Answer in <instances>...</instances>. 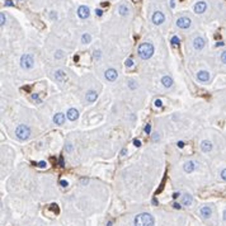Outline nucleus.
<instances>
[{
    "label": "nucleus",
    "instance_id": "obj_25",
    "mask_svg": "<svg viewBox=\"0 0 226 226\" xmlns=\"http://www.w3.org/2000/svg\"><path fill=\"white\" fill-rule=\"evenodd\" d=\"M125 64H126V66H127V67H132V66H134V61H132V59H127Z\"/></svg>",
    "mask_w": 226,
    "mask_h": 226
},
{
    "label": "nucleus",
    "instance_id": "obj_26",
    "mask_svg": "<svg viewBox=\"0 0 226 226\" xmlns=\"http://www.w3.org/2000/svg\"><path fill=\"white\" fill-rule=\"evenodd\" d=\"M220 175H221V179L226 182V168H225V169H222L221 173H220Z\"/></svg>",
    "mask_w": 226,
    "mask_h": 226
},
{
    "label": "nucleus",
    "instance_id": "obj_5",
    "mask_svg": "<svg viewBox=\"0 0 226 226\" xmlns=\"http://www.w3.org/2000/svg\"><path fill=\"white\" fill-rule=\"evenodd\" d=\"M177 26L179 28H182V29H187V28L191 27V19L189 18H187V17H182L177 21Z\"/></svg>",
    "mask_w": 226,
    "mask_h": 226
},
{
    "label": "nucleus",
    "instance_id": "obj_35",
    "mask_svg": "<svg viewBox=\"0 0 226 226\" xmlns=\"http://www.w3.org/2000/svg\"><path fill=\"white\" fill-rule=\"evenodd\" d=\"M96 14H97L98 17H102V15H103V10H102V9H97V10H96Z\"/></svg>",
    "mask_w": 226,
    "mask_h": 226
},
{
    "label": "nucleus",
    "instance_id": "obj_39",
    "mask_svg": "<svg viewBox=\"0 0 226 226\" xmlns=\"http://www.w3.org/2000/svg\"><path fill=\"white\" fill-rule=\"evenodd\" d=\"M178 147H179V149H183V147H184V142L179 141V142H178Z\"/></svg>",
    "mask_w": 226,
    "mask_h": 226
},
{
    "label": "nucleus",
    "instance_id": "obj_36",
    "mask_svg": "<svg viewBox=\"0 0 226 226\" xmlns=\"http://www.w3.org/2000/svg\"><path fill=\"white\" fill-rule=\"evenodd\" d=\"M94 57L99 59V57H101V51H96V52H94Z\"/></svg>",
    "mask_w": 226,
    "mask_h": 226
},
{
    "label": "nucleus",
    "instance_id": "obj_15",
    "mask_svg": "<svg viewBox=\"0 0 226 226\" xmlns=\"http://www.w3.org/2000/svg\"><path fill=\"white\" fill-rule=\"evenodd\" d=\"M97 98H98L97 91H94V90H89V91L86 93V101H88L89 103L96 102V101H97Z\"/></svg>",
    "mask_w": 226,
    "mask_h": 226
},
{
    "label": "nucleus",
    "instance_id": "obj_38",
    "mask_svg": "<svg viewBox=\"0 0 226 226\" xmlns=\"http://www.w3.org/2000/svg\"><path fill=\"white\" fill-rule=\"evenodd\" d=\"M5 5H7V7H13V3L10 2V0H7V2H5Z\"/></svg>",
    "mask_w": 226,
    "mask_h": 226
},
{
    "label": "nucleus",
    "instance_id": "obj_9",
    "mask_svg": "<svg viewBox=\"0 0 226 226\" xmlns=\"http://www.w3.org/2000/svg\"><path fill=\"white\" fill-rule=\"evenodd\" d=\"M196 169H197V164L193 160H189L184 164V172H187V173H192Z\"/></svg>",
    "mask_w": 226,
    "mask_h": 226
},
{
    "label": "nucleus",
    "instance_id": "obj_48",
    "mask_svg": "<svg viewBox=\"0 0 226 226\" xmlns=\"http://www.w3.org/2000/svg\"><path fill=\"white\" fill-rule=\"evenodd\" d=\"M111 225H112V221H109V222L107 224V226H111Z\"/></svg>",
    "mask_w": 226,
    "mask_h": 226
},
{
    "label": "nucleus",
    "instance_id": "obj_18",
    "mask_svg": "<svg viewBox=\"0 0 226 226\" xmlns=\"http://www.w3.org/2000/svg\"><path fill=\"white\" fill-rule=\"evenodd\" d=\"M161 83H163V85H164L165 88H172V85H173V79H172L170 76H163Z\"/></svg>",
    "mask_w": 226,
    "mask_h": 226
},
{
    "label": "nucleus",
    "instance_id": "obj_34",
    "mask_svg": "<svg viewBox=\"0 0 226 226\" xmlns=\"http://www.w3.org/2000/svg\"><path fill=\"white\" fill-rule=\"evenodd\" d=\"M173 207H174L175 210H180V209H182V206H180L179 203H177V202H175V203H173Z\"/></svg>",
    "mask_w": 226,
    "mask_h": 226
},
{
    "label": "nucleus",
    "instance_id": "obj_28",
    "mask_svg": "<svg viewBox=\"0 0 226 226\" xmlns=\"http://www.w3.org/2000/svg\"><path fill=\"white\" fill-rule=\"evenodd\" d=\"M221 61H222L224 64H226V51H224V52L221 53Z\"/></svg>",
    "mask_w": 226,
    "mask_h": 226
},
{
    "label": "nucleus",
    "instance_id": "obj_45",
    "mask_svg": "<svg viewBox=\"0 0 226 226\" xmlns=\"http://www.w3.org/2000/svg\"><path fill=\"white\" fill-rule=\"evenodd\" d=\"M216 46H224V42H217V45Z\"/></svg>",
    "mask_w": 226,
    "mask_h": 226
},
{
    "label": "nucleus",
    "instance_id": "obj_40",
    "mask_svg": "<svg viewBox=\"0 0 226 226\" xmlns=\"http://www.w3.org/2000/svg\"><path fill=\"white\" fill-rule=\"evenodd\" d=\"M59 163H60V166H64V165H65V164H64V159H62V158H60V159H59Z\"/></svg>",
    "mask_w": 226,
    "mask_h": 226
},
{
    "label": "nucleus",
    "instance_id": "obj_42",
    "mask_svg": "<svg viewBox=\"0 0 226 226\" xmlns=\"http://www.w3.org/2000/svg\"><path fill=\"white\" fill-rule=\"evenodd\" d=\"M72 150V146H71V144H67V151H71Z\"/></svg>",
    "mask_w": 226,
    "mask_h": 226
},
{
    "label": "nucleus",
    "instance_id": "obj_13",
    "mask_svg": "<svg viewBox=\"0 0 226 226\" xmlns=\"http://www.w3.org/2000/svg\"><path fill=\"white\" fill-rule=\"evenodd\" d=\"M193 47L196 50H202L204 47V40L202 38V37H196V38L193 40Z\"/></svg>",
    "mask_w": 226,
    "mask_h": 226
},
{
    "label": "nucleus",
    "instance_id": "obj_19",
    "mask_svg": "<svg viewBox=\"0 0 226 226\" xmlns=\"http://www.w3.org/2000/svg\"><path fill=\"white\" fill-rule=\"evenodd\" d=\"M55 78H56V80H57V81H64L66 79V74L62 70H57V71H56V74H55Z\"/></svg>",
    "mask_w": 226,
    "mask_h": 226
},
{
    "label": "nucleus",
    "instance_id": "obj_22",
    "mask_svg": "<svg viewBox=\"0 0 226 226\" xmlns=\"http://www.w3.org/2000/svg\"><path fill=\"white\" fill-rule=\"evenodd\" d=\"M81 42H83V43H89V42H90V36H89L88 33H84V34L81 36Z\"/></svg>",
    "mask_w": 226,
    "mask_h": 226
},
{
    "label": "nucleus",
    "instance_id": "obj_43",
    "mask_svg": "<svg viewBox=\"0 0 226 226\" xmlns=\"http://www.w3.org/2000/svg\"><path fill=\"white\" fill-rule=\"evenodd\" d=\"M179 196H180V194H179V193H177V192H175V193H173V198H178Z\"/></svg>",
    "mask_w": 226,
    "mask_h": 226
},
{
    "label": "nucleus",
    "instance_id": "obj_32",
    "mask_svg": "<svg viewBox=\"0 0 226 226\" xmlns=\"http://www.w3.org/2000/svg\"><path fill=\"white\" fill-rule=\"evenodd\" d=\"M134 145L139 147V146H141V141H140V140H137V139H135V140H134Z\"/></svg>",
    "mask_w": 226,
    "mask_h": 226
},
{
    "label": "nucleus",
    "instance_id": "obj_10",
    "mask_svg": "<svg viewBox=\"0 0 226 226\" xmlns=\"http://www.w3.org/2000/svg\"><path fill=\"white\" fill-rule=\"evenodd\" d=\"M197 79H198L199 81H202V83L209 81V80H210V72H209V71H204V70L199 71V72L197 74Z\"/></svg>",
    "mask_w": 226,
    "mask_h": 226
},
{
    "label": "nucleus",
    "instance_id": "obj_31",
    "mask_svg": "<svg viewBox=\"0 0 226 226\" xmlns=\"http://www.w3.org/2000/svg\"><path fill=\"white\" fill-rule=\"evenodd\" d=\"M59 183H60V185H61L62 188H65V187H67V185H69V183H67L66 180H60Z\"/></svg>",
    "mask_w": 226,
    "mask_h": 226
},
{
    "label": "nucleus",
    "instance_id": "obj_8",
    "mask_svg": "<svg viewBox=\"0 0 226 226\" xmlns=\"http://www.w3.org/2000/svg\"><path fill=\"white\" fill-rule=\"evenodd\" d=\"M66 117L70 120V121H76L79 118V112L78 109H75V108H70L66 113Z\"/></svg>",
    "mask_w": 226,
    "mask_h": 226
},
{
    "label": "nucleus",
    "instance_id": "obj_30",
    "mask_svg": "<svg viewBox=\"0 0 226 226\" xmlns=\"http://www.w3.org/2000/svg\"><path fill=\"white\" fill-rule=\"evenodd\" d=\"M0 19H2V23H0V24L4 26V24H5V15H4V13L0 14Z\"/></svg>",
    "mask_w": 226,
    "mask_h": 226
},
{
    "label": "nucleus",
    "instance_id": "obj_29",
    "mask_svg": "<svg viewBox=\"0 0 226 226\" xmlns=\"http://www.w3.org/2000/svg\"><path fill=\"white\" fill-rule=\"evenodd\" d=\"M32 99H33V101H37L38 103H41V99H40V97H38V94H33V96H32Z\"/></svg>",
    "mask_w": 226,
    "mask_h": 226
},
{
    "label": "nucleus",
    "instance_id": "obj_2",
    "mask_svg": "<svg viewBox=\"0 0 226 226\" xmlns=\"http://www.w3.org/2000/svg\"><path fill=\"white\" fill-rule=\"evenodd\" d=\"M135 226H154V217L150 214H140L135 217Z\"/></svg>",
    "mask_w": 226,
    "mask_h": 226
},
{
    "label": "nucleus",
    "instance_id": "obj_41",
    "mask_svg": "<svg viewBox=\"0 0 226 226\" xmlns=\"http://www.w3.org/2000/svg\"><path fill=\"white\" fill-rule=\"evenodd\" d=\"M130 88H131V89H135V83H134V81L130 83Z\"/></svg>",
    "mask_w": 226,
    "mask_h": 226
},
{
    "label": "nucleus",
    "instance_id": "obj_17",
    "mask_svg": "<svg viewBox=\"0 0 226 226\" xmlns=\"http://www.w3.org/2000/svg\"><path fill=\"white\" fill-rule=\"evenodd\" d=\"M53 122H55L56 125H64V122H65V115H64V113H57V115H55Z\"/></svg>",
    "mask_w": 226,
    "mask_h": 226
},
{
    "label": "nucleus",
    "instance_id": "obj_20",
    "mask_svg": "<svg viewBox=\"0 0 226 226\" xmlns=\"http://www.w3.org/2000/svg\"><path fill=\"white\" fill-rule=\"evenodd\" d=\"M192 202H193V198H192L191 194H184L183 196V204L184 206H191Z\"/></svg>",
    "mask_w": 226,
    "mask_h": 226
},
{
    "label": "nucleus",
    "instance_id": "obj_23",
    "mask_svg": "<svg viewBox=\"0 0 226 226\" xmlns=\"http://www.w3.org/2000/svg\"><path fill=\"white\" fill-rule=\"evenodd\" d=\"M170 42H172V45H173V46H178V45H179V38H178L177 36H174V37H172Z\"/></svg>",
    "mask_w": 226,
    "mask_h": 226
},
{
    "label": "nucleus",
    "instance_id": "obj_21",
    "mask_svg": "<svg viewBox=\"0 0 226 226\" xmlns=\"http://www.w3.org/2000/svg\"><path fill=\"white\" fill-rule=\"evenodd\" d=\"M118 12H120L121 15H127V14H128V8H127V5H126V4H121L120 8H118Z\"/></svg>",
    "mask_w": 226,
    "mask_h": 226
},
{
    "label": "nucleus",
    "instance_id": "obj_1",
    "mask_svg": "<svg viewBox=\"0 0 226 226\" xmlns=\"http://www.w3.org/2000/svg\"><path fill=\"white\" fill-rule=\"evenodd\" d=\"M137 52H139V56H140L142 60H147V59L151 57L153 53H154V46H153L151 43H149V42L141 43V45L139 46Z\"/></svg>",
    "mask_w": 226,
    "mask_h": 226
},
{
    "label": "nucleus",
    "instance_id": "obj_16",
    "mask_svg": "<svg viewBox=\"0 0 226 226\" xmlns=\"http://www.w3.org/2000/svg\"><path fill=\"white\" fill-rule=\"evenodd\" d=\"M206 8H207V4H206L204 2H199V3H197V4L194 5V12H196L197 14H201V13H203V12L206 10Z\"/></svg>",
    "mask_w": 226,
    "mask_h": 226
},
{
    "label": "nucleus",
    "instance_id": "obj_6",
    "mask_svg": "<svg viewBox=\"0 0 226 226\" xmlns=\"http://www.w3.org/2000/svg\"><path fill=\"white\" fill-rule=\"evenodd\" d=\"M104 76H106V79L108 81H115L117 79V76H118V74H117V71L115 69H108L104 72Z\"/></svg>",
    "mask_w": 226,
    "mask_h": 226
},
{
    "label": "nucleus",
    "instance_id": "obj_7",
    "mask_svg": "<svg viewBox=\"0 0 226 226\" xmlns=\"http://www.w3.org/2000/svg\"><path fill=\"white\" fill-rule=\"evenodd\" d=\"M165 21V17H164V14L161 13V12H155L154 13V15H153V22H154V24H161L163 22Z\"/></svg>",
    "mask_w": 226,
    "mask_h": 226
},
{
    "label": "nucleus",
    "instance_id": "obj_27",
    "mask_svg": "<svg viewBox=\"0 0 226 226\" xmlns=\"http://www.w3.org/2000/svg\"><path fill=\"white\" fill-rule=\"evenodd\" d=\"M155 107H156V108H161V107H163V102H161L160 99H156V101H155Z\"/></svg>",
    "mask_w": 226,
    "mask_h": 226
},
{
    "label": "nucleus",
    "instance_id": "obj_47",
    "mask_svg": "<svg viewBox=\"0 0 226 226\" xmlns=\"http://www.w3.org/2000/svg\"><path fill=\"white\" fill-rule=\"evenodd\" d=\"M224 220H226V211L224 212Z\"/></svg>",
    "mask_w": 226,
    "mask_h": 226
},
{
    "label": "nucleus",
    "instance_id": "obj_44",
    "mask_svg": "<svg viewBox=\"0 0 226 226\" xmlns=\"http://www.w3.org/2000/svg\"><path fill=\"white\" fill-rule=\"evenodd\" d=\"M81 182H83V183H88V179H86V178H83Z\"/></svg>",
    "mask_w": 226,
    "mask_h": 226
},
{
    "label": "nucleus",
    "instance_id": "obj_37",
    "mask_svg": "<svg viewBox=\"0 0 226 226\" xmlns=\"http://www.w3.org/2000/svg\"><path fill=\"white\" fill-rule=\"evenodd\" d=\"M56 57H57V59H61V57H62V51H57V55H56Z\"/></svg>",
    "mask_w": 226,
    "mask_h": 226
},
{
    "label": "nucleus",
    "instance_id": "obj_4",
    "mask_svg": "<svg viewBox=\"0 0 226 226\" xmlns=\"http://www.w3.org/2000/svg\"><path fill=\"white\" fill-rule=\"evenodd\" d=\"M33 64H34V60H33L32 55L26 53V55H23L21 57V65H22L23 69H31L33 66Z\"/></svg>",
    "mask_w": 226,
    "mask_h": 226
},
{
    "label": "nucleus",
    "instance_id": "obj_12",
    "mask_svg": "<svg viewBox=\"0 0 226 226\" xmlns=\"http://www.w3.org/2000/svg\"><path fill=\"white\" fill-rule=\"evenodd\" d=\"M78 15L81 18V19H85V18H88V17H89V8L85 7V5L79 7V9H78Z\"/></svg>",
    "mask_w": 226,
    "mask_h": 226
},
{
    "label": "nucleus",
    "instance_id": "obj_46",
    "mask_svg": "<svg viewBox=\"0 0 226 226\" xmlns=\"http://www.w3.org/2000/svg\"><path fill=\"white\" fill-rule=\"evenodd\" d=\"M170 5H172V7H174V0H170Z\"/></svg>",
    "mask_w": 226,
    "mask_h": 226
},
{
    "label": "nucleus",
    "instance_id": "obj_3",
    "mask_svg": "<svg viewBox=\"0 0 226 226\" xmlns=\"http://www.w3.org/2000/svg\"><path fill=\"white\" fill-rule=\"evenodd\" d=\"M15 135L19 140H27L31 135V130L26 125H19L15 128Z\"/></svg>",
    "mask_w": 226,
    "mask_h": 226
},
{
    "label": "nucleus",
    "instance_id": "obj_33",
    "mask_svg": "<svg viewBox=\"0 0 226 226\" xmlns=\"http://www.w3.org/2000/svg\"><path fill=\"white\" fill-rule=\"evenodd\" d=\"M38 166L43 169V168H46V166H47V164H46V161H40V163H38Z\"/></svg>",
    "mask_w": 226,
    "mask_h": 226
},
{
    "label": "nucleus",
    "instance_id": "obj_14",
    "mask_svg": "<svg viewBox=\"0 0 226 226\" xmlns=\"http://www.w3.org/2000/svg\"><path fill=\"white\" fill-rule=\"evenodd\" d=\"M201 215H202V217H204V219L211 217V215H212V209H211L210 206H203L202 209H201Z\"/></svg>",
    "mask_w": 226,
    "mask_h": 226
},
{
    "label": "nucleus",
    "instance_id": "obj_11",
    "mask_svg": "<svg viewBox=\"0 0 226 226\" xmlns=\"http://www.w3.org/2000/svg\"><path fill=\"white\" fill-rule=\"evenodd\" d=\"M201 150L203 153H210L212 150V142L209 141V140H203L201 142Z\"/></svg>",
    "mask_w": 226,
    "mask_h": 226
},
{
    "label": "nucleus",
    "instance_id": "obj_24",
    "mask_svg": "<svg viewBox=\"0 0 226 226\" xmlns=\"http://www.w3.org/2000/svg\"><path fill=\"white\" fill-rule=\"evenodd\" d=\"M144 131H145V134H147V135H149L150 132H151V125H149V123H147V125L145 126Z\"/></svg>",
    "mask_w": 226,
    "mask_h": 226
}]
</instances>
